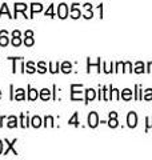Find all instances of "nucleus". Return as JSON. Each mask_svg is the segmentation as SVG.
Returning <instances> with one entry per match:
<instances>
[{
    "mask_svg": "<svg viewBox=\"0 0 152 160\" xmlns=\"http://www.w3.org/2000/svg\"><path fill=\"white\" fill-rule=\"evenodd\" d=\"M80 87H83L82 84H72V86H71V99L72 100H80L83 98L82 91H78Z\"/></svg>",
    "mask_w": 152,
    "mask_h": 160,
    "instance_id": "obj_1",
    "label": "nucleus"
},
{
    "mask_svg": "<svg viewBox=\"0 0 152 160\" xmlns=\"http://www.w3.org/2000/svg\"><path fill=\"white\" fill-rule=\"evenodd\" d=\"M127 124H128L129 128H135L138 126V115L135 112H129L128 116H127Z\"/></svg>",
    "mask_w": 152,
    "mask_h": 160,
    "instance_id": "obj_2",
    "label": "nucleus"
},
{
    "mask_svg": "<svg viewBox=\"0 0 152 160\" xmlns=\"http://www.w3.org/2000/svg\"><path fill=\"white\" fill-rule=\"evenodd\" d=\"M98 124H99V116H98V113H96V112H91L88 115V126L91 128H96V127H98Z\"/></svg>",
    "mask_w": 152,
    "mask_h": 160,
    "instance_id": "obj_3",
    "label": "nucleus"
},
{
    "mask_svg": "<svg viewBox=\"0 0 152 160\" xmlns=\"http://www.w3.org/2000/svg\"><path fill=\"white\" fill-rule=\"evenodd\" d=\"M58 16L60 19H65L68 16V7H67V4H64L62 3L59 6V9H58Z\"/></svg>",
    "mask_w": 152,
    "mask_h": 160,
    "instance_id": "obj_4",
    "label": "nucleus"
},
{
    "mask_svg": "<svg viewBox=\"0 0 152 160\" xmlns=\"http://www.w3.org/2000/svg\"><path fill=\"white\" fill-rule=\"evenodd\" d=\"M4 142H6V144H7V149H6V151H4V155H8V152H9V151H12V153H13V155H18V151H16V149L13 148L15 143L18 142L16 139H13L12 142H8V140L6 139V140H4Z\"/></svg>",
    "mask_w": 152,
    "mask_h": 160,
    "instance_id": "obj_5",
    "label": "nucleus"
},
{
    "mask_svg": "<svg viewBox=\"0 0 152 160\" xmlns=\"http://www.w3.org/2000/svg\"><path fill=\"white\" fill-rule=\"evenodd\" d=\"M28 8L27 4H24V3H16L15 4V16L13 18H18V13L19 12H23L25 13V9Z\"/></svg>",
    "mask_w": 152,
    "mask_h": 160,
    "instance_id": "obj_6",
    "label": "nucleus"
},
{
    "mask_svg": "<svg viewBox=\"0 0 152 160\" xmlns=\"http://www.w3.org/2000/svg\"><path fill=\"white\" fill-rule=\"evenodd\" d=\"M8 32L6 29H3V31H0V46L2 47H6L8 46Z\"/></svg>",
    "mask_w": 152,
    "mask_h": 160,
    "instance_id": "obj_7",
    "label": "nucleus"
},
{
    "mask_svg": "<svg viewBox=\"0 0 152 160\" xmlns=\"http://www.w3.org/2000/svg\"><path fill=\"white\" fill-rule=\"evenodd\" d=\"M43 11V6L40 3H32L31 4V16L29 18H33V15L36 12H42Z\"/></svg>",
    "mask_w": 152,
    "mask_h": 160,
    "instance_id": "obj_8",
    "label": "nucleus"
},
{
    "mask_svg": "<svg viewBox=\"0 0 152 160\" xmlns=\"http://www.w3.org/2000/svg\"><path fill=\"white\" fill-rule=\"evenodd\" d=\"M96 98V91L92 88H88L87 91H85V103H89L91 100H94Z\"/></svg>",
    "mask_w": 152,
    "mask_h": 160,
    "instance_id": "obj_9",
    "label": "nucleus"
},
{
    "mask_svg": "<svg viewBox=\"0 0 152 160\" xmlns=\"http://www.w3.org/2000/svg\"><path fill=\"white\" fill-rule=\"evenodd\" d=\"M71 16H72L73 19H79L80 16H82V11L78 8V4H73V7L71 8Z\"/></svg>",
    "mask_w": 152,
    "mask_h": 160,
    "instance_id": "obj_10",
    "label": "nucleus"
},
{
    "mask_svg": "<svg viewBox=\"0 0 152 160\" xmlns=\"http://www.w3.org/2000/svg\"><path fill=\"white\" fill-rule=\"evenodd\" d=\"M121 99L127 100V102H128V100H131V99H132V91H131V89H128V88L123 89V91H121Z\"/></svg>",
    "mask_w": 152,
    "mask_h": 160,
    "instance_id": "obj_11",
    "label": "nucleus"
},
{
    "mask_svg": "<svg viewBox=\"0 0 152 160\" xmlns=\"http://www.w3.org/2000/svg\"><path fill=\"white\" fill-rule=\"evenodd\" d=\"M38 98H39V92L35 88L28 87V99L29 100H36Z\"/></svg>",
    "mask_w": 152,
    "mask_h": 160,
    "instance_id": "obj_12",
    "label": "nucleus"
},
{
    "mask_svg": "<svg viewBox=\"0 0 152 160\" xmlns=\"http://www.w3.org/2000/svg\"><path fill=\"white\" fill-rule=\"evenodd\" d=\"M13 99H15V100H24V99H25L24 89H23V88H19V89H16V93H15Z\"/></svg>",
    "mask_w": 152,
    "mask_h": 160,
    "instance_id": "obj_13",
    "label": "nucleus"
},
{
    "mask_svg": "<svg viewBox=\"0 0 152 160\" xmlns=\"http://www.w3.org/2000/svg\"><path fill=\"white\" fill-rule=\"evenodd\" d=\"M8 128H15L18 127V118L16 116H9L8 118Z\"/></svg>",
    "mask_w": 152,
    "mask_h": 160,
    "instance_id": "obj_14",
    "label": "nucleus"
},
{
    "mask_svg": "<svg viewBox=\"0 0 152 160\" xmlns=\"http://www.w3.org/2000/svg\"><path fill=\"white\" fill-rule=\"evenodd\" d=\"M51 98V91L48 88H43L42 92H40V99L42 100H48Z\"/></svg>",
    "mask_w": 152,
    "mask_h": 160,
    "instance_id": "obj_15",
    "label": "nucleus"
},
{
    "mask_svg": "<svg viewBox=\"0 0 152 160\" xmlns=\"http://www.w3.org/2000/svg\"><path fill=\"white\" fill-rule=\"evenodd\" d=\"M20 122H22V128H27L28 127V122H29V119H28V116L25 113H22L20 115Z\"/></svg>",
    "mask_w": 152,
    "mask_h": 160,
    "instance_id": "obj_16",
    "label": "nucleus"
},
{
    "mask_svg": "<svg viewBox=\"0 0 152 160\" xmlns=\"http://www.w3.org/2000/svg\"><path fill=\"white\" fill-rule=\"evenodd\" d=\"M62 71L64 73H69L71 71H72V64H71L69 62H64L62 64Z\"/></svg>",
    "mask_w": 152,
    "mask_h": 160,
    "instance_id": "obj_17",
    "label": "nucleus"
},
{
    "mask_svg": "<svg viewBox=\"0 0 152 160\" xmlns=\"http://www.w3.org/2000/svg\"><path fill=\"white\" fill-rule=\"evenodd\" d=\"M145 71L144 69V63L143 62H138L135 64V72L136 73H143Z\"/></svg>",
    "mask_w": 152,
    "mask_h": 160,
    "instance_id": "obj_18",
    "label": "nucleus"
},
{
    "mask_svg": "<svg viewBox=\"0 0 152 160\" xmlns=\"http://www.w3.org/2000/svg\"><path fill=\"white\" fill-rule=\"evenodd\" d=\"M78 116H79L78 112H75V113H73V116L71 118V119H69V122H68L69 126L72 124V126H75V127H79V120H78Z\"/></svg>",
    "mask_w": 152,
    "mask_h": 160,
    "instance_id": "obj_19",
    "label": "nucleus"
},
{
    "mask_svg": "<svg viewBox=\"0 0 152 160\" xmlns=\"http://www.w3.org/2000/svg\"><path fill=\"white\" fill-rule=\"evenodd\" d=\"M31 123H32V127L39 128L40 126H42V119H40L39 116H33L32 120H31Z\"/></svg>",
    "mask_w": 152,
    "mask_h": 160,
    "instance_id": "obj_20",
    "label": "nucleus"
},
{
    "mask_svg": "<svg viewBox=\"0 0 152 160\" xmlns=\"http://www.w3.org/2000/svg\"><path fill=\"white\" fill-rule=\"evenodd\" d=\"M25 72H28V73H33L36 69H35V66H33V63L32 62H28L27 64H25Z\"/></svg>",
    "mask_w": 152,
    "mask_h": 160,
    "instance_id": "obj_21",
    "label": "nucleus"
},
{
    "mask_svg": "<svg viewBox=\"0 0 152 160\" xmlns=\"http://www.w3.org/2000/svg\"><path fill=\"white\" fill-rule=\"evenodd\" d=\"M108 126L111 127V128H116L119 126V123H118V118H109V120H108Z\"/></svg>",
    "mask_w": 152,
    "mask_h": 160,
    "instance_id": "obj_22",
    "label": "nucleus"
},
{
    "mask_svg": "<svg viewBox=\"0 0 152 160\" xmlns=\"http://www.w3.org/2000/svg\"><path fill=\"white\" fill-rule=\"evenodd\" d=\"M59 68H60V64L59 63H56V64L49 63V71L52 72V73H58L59 72Z\"/></svg>",
    "mask_w": 152,
    "mask_h": 160,
    "instance_id": "obj_23",
    "label": "nucleus"
},
{
    "mask_svg": "<svg viewBox=\"0 0 152 160\" xmlns=\"http://www.w3.org/2000/svg\"><path fill=\"white\" fill-rule=\"evenodd\" d=\"M111 88V99L114 100H119V91L114 87H109Z\"/></svg>",
    "mask_w": 152,
    "mask_h": 160,
    "instance_id": "obj_24",
    "label": "nucleus"
},
{
    "mask_svg": "<svg viewBox=\"0 0 152 160\" xmlns=\"http://www.w3.org/2000/svg\"><path fill=\"white\" fill-rule=\"evenodd\" d=\"M3 13H7V16H9V18H13V16H11V13H9V11H8V7H7V4L4 3L3 6H2V9H0V18H2V15Z\"/></svg>",
    "mask_w": 152,
    "mask_h": 160,
    "instance_id": "obj_25",
    "label": "nucleus"
},
{
    "mask_svg": "<svg viewBox=\"0 0 152 160\" xmlns=\"http://www.w3.org/2000/svg\"><path fill=\"white\" fill-rule=\"evenodd\" d=\"M38 71L40 72V73H45V72H47V68H45V63L44 62H40L39 64H38Z\"/></svg>",
    "mask_w": 152,
    "mask_h": 160,
    "instance_id": "obj_26",
    "label": "nucleus"
},
{
    "mask_svg": "<svg viewBox=\"0 0 152 160\" xmlns=\"http://www.w3.org/2000/svg\"><path fill=\"white\" fill-rule=\"evenodd\" d=\"M33 38H29V36H25V39H24V44L27 47H32L33 46Z\"/></svg>",
    "mask_w": 152,
    "mask_h": 160,
    "instance_id": "obj_27",
    "label": "nucleus"
},
{
    "mask_svg": "<svg viewBox=\"0 0 152 160\" xmlns=\"http://www.w3.org/2000/svg\"><path fill=\"white\" fill-rule=\"evenodd\" d=\"M44 126L45 127H48V126L53 127V118L52 116H45V124Z\"/></svg>",
    "mask_w": 152,
    "mask_h": 160,
    "instance_id": "obj_28",
    "label": "nucleus"
},
{
    "mask_svg": "<svg viewBox=\"0 0 152 160\" xmlns=\"http://www.w3.org/2000/svg\"><path fill=\"white\" fill-rule=\"evenodd\" d=\"M144 100H152V89L151 88H148L147 91L144 92V98H143Z\"/></svg>",
    "mask_w": 152,
    "mask_h": 160,
    "instance_id": "obj_29",
    "label": "nucleus"
},
{
    "mask_svg": "<svg viewBox=\"0 0 152 160\" xmlns=\"http://www.w3.org/2000/svg\"><path fill=\"white\" fill-rule=\"evenodd\" d=\"M22 44V40H20V36L19 38H12V46L13 47H19Z\"/></svg>",
    "mask_w": 152,
    "mask_h": 160,
    "instance_id": "obj_30",
    "label": "nucleus"
},
{
    "mask_svg": "<svg viewBox=\"0 0 152 160\" xmlns=\"http://www.w3.org/2000/svg\"><path fill=\"white\" fill-rule=\"evenodd\" d=\"M45 16H49V18H53V6H49V8L45 11Z\"/></svg>",
    "mask_w": 152,
    "mask_h": 160,
    "instance_id": "obj_31",
    "label": "nucleus"
},
{
    "mask_svg": "<svg viewBox=\"0 0 152 160\" xmlns=\"http://www.w3.org/2000/svg\"><path fill=\"white\" fill-rule=\"evenodd\" d=\"M152 127V118H147V126H145V131H148V129Z\"/></svg>",
    "mask_w": 152,
    "mask_h": 160,
    "instance_id": "obj_32",
    "label": "nucleus"
},
{
    "mask_svg": "<svg viewBox=\"0 0 152 160\" xmlns=\"http://www.w3.org/2000/svg\"><path fill=\"white\" fill-rule=\"evenodd\" d=\"M124 66H125V68H127V69H125L127 72H132V71H134V69H132V66H131V63H129V62H127Z\"/></svg>",
    "mask_w": 152,
    "mask_h": 160,
    "instance_id": "obj_33",
    "label": "nucleus"
},
{
    "mask_svg": "<svg viewBox=\"0 0 152 160\" xmlns=\"http://www.w3.org/2000/svg\"><path fill=\"white\" fill-rule=\"evenodd\" d=\"M20 35H22V33H20V31H13L12 32V38H19Z\"/></svg>",
    "mask_w": 152,
    "mask_h": 160,
    "instance_id": "obj_34",
    "label": "nucleus"
},
{
    "mask_svg": "<svg viewBox=\"0 0 152 160\" xmlns=\"http://www.w3.org/2000/svg\"><path fill=\"white\" fill-rule=\"evenodd\" d=\"M25 36L32 38V36H33V32H32V31H25Z\"/></svg>",
    "mask_w": 152,
    "mask_h": 160,
    "instance_id": "obj_35",
    "label": "nucleus"
},
{
    "mask_svg": "<svg viewBox=\"0 0 152 160\" xmlns=\"http://www.w3.org/2000/svg\"><path fill=\"white\" fill-rule=\"evenodd\" d=\"M147 72H152V62L148 63V69H147Z\"/></svg>",
    "mask_w": 152,
    "mask_h": 160,
    "instance_id": "obj_36",
    "label": "nucleus"
},
{
    "mask_svg": "<svg viewBox=\"0 0 152 160\" xmlns=\"http://www.w3.org/2000/svg\"><path fill=\"white\" fill-rule=\"evenodd\" d=\"M109 118H118V113L116 112H109Z\"/></svg>",
    "mask_w": 152,
    "mask_h": 160,
    "instance_id": "obj_37",
    "label": "nucleus"
},
{
    "mask_svg": "<svg viewBox=\"0 0 152 160\" xmlns=\"http://www.w3.org/2000/svg\"><path fill=\"white\" fill-rule=\"evenodd\" d=\"M3 153V142L2 140H0V155Z\"/></svg>",
    "mask_w": 152,
    "mask_h": 160,
    "instance_id": "obj_38",
    "label": "nucleus"
},
{
    "mask_svg": "<svg viewBox=\"0 0 152 160\" xmlns=\"http://www.w3.org/2000/svg\"><path fill=\"white\" fill-rule=\"evenodd\" d=\"M3 120H4V116L0 118V127H2V123H3Z\"/></svg>",
    "mask_w": 152,
    "mask_h": 160,
    "instance_id": "obj_39",
    "label": "nucleus"
},
{
    "mask_svg": "<svg viewBox=\"0 0 152 160\" xmlns=\"http://www.w3.org/2000/svg\"><path fill=\"white\" fill-rule=\"evenodd\" d=\"M0 98H2V91H0Z\"/></svg>",
    "mask_w": 152,
    "mask_h": 160,
    "instance_id": "obj_40",
    "label": "nucleus"
}]
</instances>
